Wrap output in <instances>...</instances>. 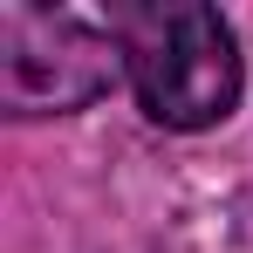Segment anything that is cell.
Returning <instances> with one entry per match:
<instances>
[{
    "mask_svg": "<svg viewBox=\"0 0 253 253\" xmlns=\"http://www.w3.org/2000/svg\"><path fill=\"white\" fill-rule=\"evenodd\" d=\"M124 42L110 21L76 7H0V110L7 117H69L110 96Z\"/></svg>",
    "mask_w": 253,
    "mask_h": 253,
    "instance_id": "obj_2",
    "label": "cell"
},
{
    "mask_svg": "<svg viewBox=\"0 0 253 253\" xmlns=\"http://www.w3.org/2000/svg\"><path fill=\"white\" fill-rule=\"evenodd\" d=\"M124 42L130 89L165 130H206L240 103V42L219 7L199 0H130L110 14Z\"/></svg>",
    "mask_w": 253,
    "mask_h": 253,
    "instance_id": "obj_1",
    "label": "cell"
}]
</instances>
